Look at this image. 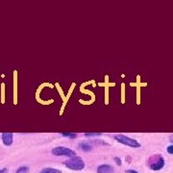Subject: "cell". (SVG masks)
<instances>
[{
	"label": "cell",
	"mask_w": 173,
	"mask_h": 173,
	"mask_svg": "<svg viewBox=\"0 0 173 173\" xmlns=\"http://www.w3.org/2000/svg\"><path fill=\"white\" fill-rule=\"evenodd\" d=\"M64 165L67 168L72 169V170H82L85 167V163L81 157L74 156V157H72L71 159H69L65 161Z\"/></svg>",
	"instance_id": "1"
},
{
	"label": "cell",
	"mask_w": 173,
	"mask_h": 173,
	"mask_svg": "<svg viewBox=\"0 0 173 173\" xmlns=\"http://www.w3.org/2000/svg\"><path fill=\"white\" fill-rule=\"evenodd\" d=\"M114 138L115 140H117L119 143H121V144L130 146V147H133V148L140 147V142L137 141L136 140H134V138H128L127 136H124V135H114Z\"/></svg>",
	"instance_id": "2"
},
{
	"label": "cell",
	"mask_w": 173,
	"mask_h": 173,
	"mask_svg": "<svg viewBox=\"0 0 173 173\" xmlns=\"http://www.w3.org/2000/svg\"><path fill=\"white\" fill-rule=\"evenodd\" d=\"M52 154L55 156H65V157H74L75 152L72 149H69L67 147H62L58 146L52 149Z\"/></svg>",
	"instance_id": "3"
},
{
	"label": "cell",
	"mask_w": 173,
	"mask_h": 173,
	"mask_svg": "<svg viewBox=\"0 0 173 173\" xmlns=\"http://www.w3.org/2000/svg\"><path fill=\"white\" fill-rule=\"evenodd\" d=\"M149 165H150V168H151L152 170H160V169L163 168L164 165V158L158 155L157 160L154 161V163L149 164Z\"/></svg>",
	"instance_id": "4"
},
{
	"label": "cell",
	"mask_w": 173,
	"mask_h": 173,
	"mask_svg": "<svg viewBox=\"0 0 173 173\" xmlns=\"http://www.w3.org/2000/svg\"><path fill=\"white\" fill-rule=\"evenodd\" d=\"M114 167L110 164H101L97 168V173H113Z\"/></svg>",
	"instance_id": "5"
},
{
	"label": "cell",
	"mask_w": 173,
	"mask_h": 173,
	"mask_svg": "<svg viewBox=\"0 0 173 173\" xmlns=\"http://www.w3.org/2000/svg\"><path fill=\"white\" fill-rule=\"evenodd\" d=\"M2 141H3V143L7 146L12 145V143H13V134L12 133H3L2 134Z\"/></svg>",
	"instance_id": "6"
},
{
	"label": "cell",
	"mask_w": 173,
	"mask_h": 173,
	"mask_svg": "<svg viewBox=\"0 0 173 173\" xmlns=\"http://www.w3.org/2000/svg\"><path fill=\"white\" fill-rule=\"evenodd\" d=\"M79 149H81L84 152H90V150L92 149V147L88 143H84V142H81V143L79 144Z\"/></svg>",
	"instance_id": "7"
},
{
	"label": "cell",
	"mask_w": 173,
	"mask_h": 173,
	"mask_svg": "<svg viewBox=\"0 0 173 173\" xmlns=\"http://www.w3.org/2000/svg\"><path fill=\"white\" fill-rule=\"evenodd\" d=\"M41 173H62V172H61V170H59V169L52 168V167H46V168L42 169Z\"/></svg>",
	"instance_id": "8"
},
{
	"label": "cell",
	"mask_w": 173,
	"mask_h": 173,
	"mask_svg": "<svg viewBox=\"0 0 173 173\" xmlns=\"http://www.w3.org/2000/svg\"><path fill=\"white\" fill-rule=\"evenodd\" d=\"M62 136L64 137H67V138H76V134L74 133H68V132H63V133H60Z\"/></svg>",
	"instance_id": "9"
},
{
	"label": "cell",
	"mask_w": 173,
	"mask_h": 173,
	"mask_svg": "<svg viewBox=\"0 0 173 173\" xmlns=\"http://www.w3.org/2000/svg\"><path fill=\"white\" fill-rule=\"evenodd\" d=\"M28 166H26V165H24V166H20L17 168V170L15 173H27L28 172Z\"/></svg>",
	"instance_id": "10"
},
{
	"label": "cell",
	"mask_w": 173,
	"mask_h": 173,
	"mask_svg": "<svg viewBox=\"0 0 173 173\" xmlns=\"http://www.w3.org/2000/svg\"><path fill=\"white\" fill-rule=\"evenodd\" d=\"M86 137H94V136H101V133H85Z\"/></svg>",
	"instance_id": "11"
},
{
	"label": "cell",
	"mask_w": 173,
	"mask_h": 173,
	"mask_svg": "<svg viewBox=\"0 0 173 173\" xmlns=\"http://www.w3.org/2000/svg\"><path fill=\"white\" fill-rule=\"evenodd\" d=\"M166 150H167V153H169V154H173V144H172V145H169L168 147L166 148Z\"/></svg>",
	"instance_id": "12"
},
{
	"label": "cell",
	"mask_w": 173,
	"mask_h": 173,
	"mask_svg": "<svg viewBox=\"0 0 173 173\" xmlns=\"http://www.w3.org/2000/svg\"><path fill=\"white\" fill-rule=\"evenodd\" d=\"M114 161H115V163H117V165H121V159H120V158L115 157L114 158Z\"/></svg>",
	"instance_id": "13"
},
{
	"label": "cell",
	"mask_w": 173,
	"mask_h": 173,
	"mask_svg": "<svg viewBox=\"0 0 173 173\" xmlns=\"http://www.w3.org/2000/svg\"><path fill=\"white\" fill-rule=\"evenodd\" d=\"M125 173H138L137 172L136 170H133V169H128V170H126Z\"/></svg>",
	"instance_id": "14"
},
{
	"label": "cell",
	"mask_w": 173,
	"mask_h": 173,
	"mask_svg": "<svg viewBox=\"0 0 173 173\" xmlns=\"http://www.w3.org/2000/svg\"><path fill=\"white\" fill-rule=\"evenodd\" d=\"M0 173H8V169L7 168H3L0 170Z\"/></svg>",
	"instance_id": "15"
},
{
	"label": "cell",
	"mask_w": 173,
	"mask_h": 173,
	"mask_svg": "<svg viewBox=\"0 0 173 173\" xmlns=\"http://www.w3.org/2000/svg\"><path fill=\"white\" fill-rule=\"evenodd\" d=\"M170 141H171L172 143H173V135H172V136L170 137Z\"/></svg>",
	"instance_id": "16"
}]
</instances>
